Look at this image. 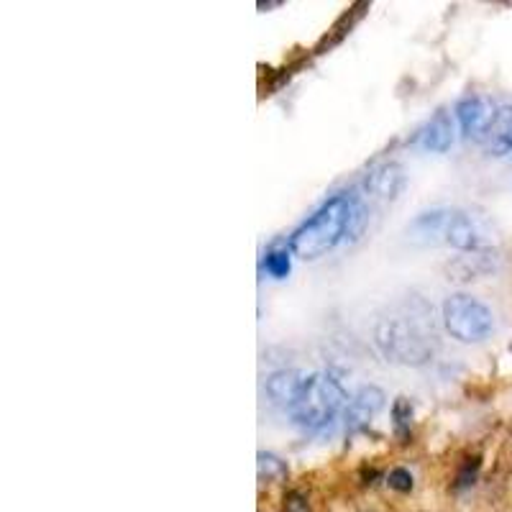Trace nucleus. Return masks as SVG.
<instances>
[{
    "label": "nucleus",
    "instance_id": "1",
    "mask_svg": "<svg viewBox=\"0 0 512 512\" xmlns=\"http://www.w3.org/2000/svg\"><path fill=\"white\" fill-rule=\"evenodd\" d=\"M374 341L387 359L410 367L428 364L438 351V336L433 323H428V310L420 315L413 310H402L390 318H382L374 331Z\"/></svg>",
    "mask_w": 512,
    "mask_h": 512
},
{
    "label": "nucleus",
    "instance_id": "2",
    "mask_svg": "<svg viewBox=\"0 0 512 512\" xmlns=\"http://www.w3.org/2000/svg\"><path fill=\"white\" fill-rule=\"evenodd\" d=\"M356 203L351 195H336L315 210L313 216L292 233L290 249L300 259H318L346 239L354 223Z\"/></svg>",
    "mask_w": 512,
    "mask_h": 512
},
{
    "label": "nucleus",
    "instance_id": "3",
    "mask_svg": "<svg viewBox=\"0 0 512 512\" xmlns=\"http://www.w3.org/2000/svg\"><path fill=\"white\" fill-rule=\"evenodd\" d=\"M346 392L336 377L331 374H308L305 387L295 405L290 408L292 423L305 428V431H318L326 423H331L344 408Z\"/></svg>",
    "mask_w": 512,
    "mask_h": 512
},
{
    "label": "nucleus",
    "instance_id": "4",
    "mask_svg": "<svg viewBox=\"0 0 512 512\" xmlns=\"http://www.w3.org/2000/svg\"><path fill=\"white\" fill-rule=\"evenodd\" d=\"M446 331L461 344H479L495 328V315L472 295H451L443 303Z\"/></svg>",
    "mask_w": 512,
    "mask_h": 512
},
{
    "label": "nucleus",
    "instance_id": "5",
    "mask_svg": "<svg viewBox=\"0 0 512 512\" xmlns=\"http://www.w3.org/2000/svg\"><path fill=\"white\" fill-rule=\"evenodd\" d=\"M446 241L459 251H466V254L492 251L500 244L495 228L489 226L487 218L466 213V210H451L446 226Z\"/></svg>",
    "mask_w": 512,
    "mask_h": 512
},
{
    "label": "nucleus",
    "instance_id": "6",
    "mask_svg": "<svg viewBox=\"0 0 512 512\" xmlns=\"http://www.w3.org/2000/svg\"><path fill=\"white\" fill-rule=\"evenodd\" d=\"M456 116H459L461 131H464L466 139H487V131L492 126L497 116L495 103L484 95H466L464 100H459L456 105Z\"/></svg>",
    "mask_w": 512,
    "mask_h": 512
},
{
    "label": "nucleus",
    "instance_id": "7",
    "mask_svg": "<svg viewBox=\"0 0 512 512\" xmlns=\"http://www.w3.org/2000/svg\"><path fill=\"white\" fill-rule=\"evenodd\" d=\"M384 400H387L384 392L379 390V387H374V384L361 387V390L356 392L354 400H351L344 410L346 431H356V428H361V425H367L369 420L384 408Z\"/></svg>",
    "mask_w": 512,
    "mask_h": 512
},
{
    "label": "nucleus",
    "instance_id": "8",
    "mask_svg": "<svg viewBox=\"0 0 512 512\" xmlns=\"http://www.w3.org/2000/svg\"><path fill=\"white\" fill-rule=\"evenodd\" d=\"M305 379H308V374L297 372V369L274 372L269 374L267 382H264V395H267L269 402H274V405H287V408H292L297 397H300V392H303Z\"/></svg>",
    "mask_w": 512,
    "mask_h": 512
},
{
    "label": "nucleus",
    "instance_id": "9",
    "mask_svg": "<svg viewBox=\"0 0 512 512\" xmlns=\"http://www.w3.org/2000/svg\"><path fill=\"white\" fill-rule=\"evenodd\" d=\"M405 187V169L397 162L379 164L367 175V192H372L374 198L395 200Z\"/></svg>",
    "mask_w": 512,
    "mask_h": 512
},
{
    "label": "nucleus",
    "instance_id": "10",
    "mask_svg": "<svg viewBox=\"0 0 512 512\" xmlns=\"http://www.w3.org/2000/svg\"><path fill=\"white\" fill-rule=\"evenodd\" d=\"M448 216H451V210H431V213H423L408 228V239L418 246L438 244L441 239L446 241Z\"/></svg>",
    "mask_w": 512,
    "mask_h": 512
},
{
    "label": "nucleus",
    "instance_id": "11",
    "mask_svg": "<svg viewBox=\"0 0 512 512\" xmlns=\"http://www.w3.org/2000/svg\"><path fill=\"white\" fill-rule=\"evenodd\" d=\"M451 144H454V123L446 111H438L420 131V146L428 152L443 154L451 149Z\"/></svg>",
    "mask_w": 512,
    "mask_h": 512
},
{
    "label": "nucleus",
    "instance_id": "12",
    "mask_svg": "<svg viewBox=\"0 0 512 512\" xmlns=\"http://www.w3.org/2000/svg\"><path fill=\"white\" fill-rule=\"evenodd\" d=\"M487 272H492V254H489V251L464 254L446 267L448 280H454V282L477 280L479 274H487Z\"/></svg>",
    "mask_w": 512,
    "mask_h": 512
},
{
    "label": "nucleus",
    "instance_id": "13",
    "mask_svg": "<svg viewBox=\"0 0 512 512\" xmlns=\"http://www.w3.org/2000/svg\"><path fill=\"white\" fill-rule=\"evenodd\" d=\"M487 149L495 157H505L512 152V105L497 108V116L487 131Z\"/></svg>",
    "mask_w": 512,
    "mask_h": 512
},
{
    "label": "nucleus",
    "instance_id": "14",
    "mask_svg": "<svg viewBox=\"0 0 512 512\" xmlns=\"http://www.w3.org/2000/svg\"><path fill=\"white\" fill-rule=\"evenodd\" d=\"M262 269L269 274V277H274V280H285L287 274H290V269H292L290 251H287V249H269L267 254H264Z\"/></svg>",
    "mask_w": 512,
    "mask_h": 512
},
{
    "label": "nucleus",
    "instance_id": "15",
    "mask_svg": "<svg viewBox=\"0 0 512 512\" xmlns=\"http://www.w3.org/2000/svg\"><path fill=\"white\" fill-rule=\"evenodd\" d=\"M287 474V464L274 454H259V477L272 482V479H280Z\"/></svg>",
    "mask_w": 512,
    "mask_h": 512
},
{
    "label": "nucleus",
    "instance_id": "16",
    "mask_svg": "<svg viewBox=\"0 0 512 512\" xmlns=\"http://www.w3.org/2000/svg\"><path fill=\"white\" fill-rule=\"evenodd\" d=\"M392 418H395L397 428H405L413 418V402L408 397H397L395 405H392Z\"/></svg>",
    "mask_w": 512,
    "mask_h": 512
},
{
    "label": "nucleus",
    "instance_id": "17",
    "mask_svg": "<svg viewBox=\"0 0 512 512\" xmlns=\"http://www.w3.org/2000/svg\"><path fill=\"white\" fill-rule=\"evenodd\" d=\"M387 482H390V487L397 489V492H410V489H413V474H410L408 469H392Z\"/></svg>",
    "mask_w": 512,
    "mask_h": 512
},
{
    "label": "nucleus",
    "instance_id": "18",
    "mask_svg": "<svg viewBox=\"0 0 512 512\" xmlns=\"http://www.w3.org/2000/svg\"><path fill=\"white\" fill-rule=\"evenodd\" d=\"M277 6H282V3H259V8H262V11L264 8H277Z\"/></svg>",
    "mask_w": 512,
    "mask_h": 512
}]
</instances>
